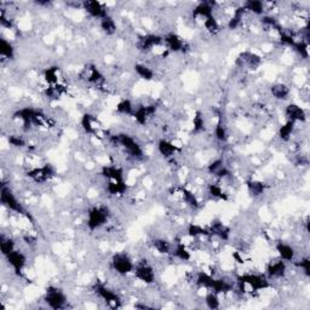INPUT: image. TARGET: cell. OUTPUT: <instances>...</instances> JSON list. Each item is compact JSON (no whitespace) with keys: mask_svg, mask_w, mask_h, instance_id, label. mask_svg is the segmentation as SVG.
Segmentation results:
<instances>
[{"mask_svg":"<svg viewBox=\"0 0 310 310\" xmlns=\"http://www.w3.org/2000/svg\"><path fill=\"white\" fill-rule=\"evenodd\" d=\"M113 142L119 144L124 150L129 154V156L134 159H143L144 152H143L141 144L136 141L132 136L127 134H119L112 137Z\"/></svg>","mask_w":310,"mask_h":310,"instance_id":"cell-1","label":"cell"},{"mask_svg":"<svg viewBox=\"0 0 310 310\" xmlns=\"http://www.w3.org/2000/svg\"><path fill=\"white\" fill-rule=\"evenodd\" d=\"M109 218V211L105 206H94L87 211L86 224L91 232L105 226Z\"/></svg>","mask_w":310,"mask_h":310,"instance_id":"cell-2","label":"cell"},{"mask_svg":"<svg viewBox=\"0 0 310 310\" xmlns=\"http://www.w3.org/2000/svg\"><path fill=\"white\" fill-rule=\"evenodd\" d=\"M110 264H112L114 272L118 275H121V276H125V275L134 273L135 267H136L134 259L126 252H116L112 257Z\"/></svg>","mask_w":310,"mask_h":310,"instance_id":"cell-3","label":"cell"},{"mask_svg":"<svg viewBox=\"0 0 310 310\" xmlns=\"http://www.w3.org/2000/svg\"><path fill=\"white\" fill-rule=\"evenodd\" d=\"M44 301L49 308L55 310L65 309L68 307V298L66 293L61 288L55 287V286H50L46 288Z\"/></svg>","mask_w":310,"mask_h":310,"instance_id":"cell-4","label":"cell"},{"mask_svg":"<svg viewBox=\"0 0 310 310\" xmlns=\"http://www.w3.org/2000/svg\"><path fill=\"white\" fill-rule=\"evenodd\" d=\"M0 201H1L2 206L6 207L7 210L16 212L18 214H25V216H28L26 213V210L23 208L22 204L20 203L17 197L14 194V192L11 190V188L7 187L6 184H1V189H0Z\"/></svg>","mask_w":310,"mask_h":310,"instance_id":"cell-5","label":"cell"},{"mask_svg":"<svg viewBox=\"0 0 310 310\" xmlns=\"http://www.w3.org/2000/svg\"><path fill=\"white\" fill-rule=\"evenodd\" d=\"M135 277H136L138 281H141L145 285H152L155 282L156 280V274L155 270L150 264L145 263V262H138L135 267L134 270Z\"/></svg>","mask_w":310,"mask_h":310,"instance_id":"cell-6","label":"cell"},{"mask_svg":"<svg viewBox=\"0 0 310 310\" xmlns=\"http://www.w3.org/2000/svg\"><path fill=\"white\" fill-rule=\"evenodd\" d=\"M95 292L110 308H119L120 307V297L116 295L113 290H110L109 287L103 285V283H97L96 287H95Z\"/></svg>","mask_w":310,"mask_h":310,"instance_id":"cell-7","label":"cell"},{"mask_svg":"<svg viewBox=\"0 0 310 310\" xmlns=\"http://www.w3.org/2000/svg\"><path fill=\"white\" fill-rule=\"evenodd\" d=\"M164 44V36L158 35V34H145V35L139 36L138 47L139 51L143 52H152L156 47L161 46Z\"/></svg>","mask_w":310,"mask_h":310,"instance_id":"cell-8","label":"cell"},{"mask_svg":"<svg viewBox=\"0 0 310 310\" xmlns=\"http://www.w3.org/2000/svg\"><path fill=\"white\" fill-rule=\"evenodd\" d=\"M83 9L85 11L89 14L90 17L92 18H97V20H102L105 16H108V9L103 2L96 1V0H87V1H84L83 4Z\"/></svg>","mask_w":310,"mask_h":310,"instance_id":"cell-9","label":"cell"},{"mask_svg":"<svg viewBox=\"0 0 310 310\" xmlns=\"http://www.w3.org/2000/svg\"><path fill=\"white\" fill-rule=\"evenodd\" d=\"M5 258H6L7 263L11 266V268L14 269V272L17 273L18 275L22 274L23 269L27 266V256L22 251L16 250V248L11 253L5 256Z\"/></svg>","mask_w":310,"mask_h":310,"instance_id":"cell-10","label":"cell"},{"mask_svg":"<svg viewBox=\"0 0 310 310\" xmlns=\"http://www.w3.org/2000/svg\"><path fill=\"white\" fill-rule=\"evenodd\" d=\"M165 49L171 52H184L187 50V42L181 35L176 33H169L164 36Z\"/></svg>","mask_w":310,"mask_h":310,"instance_id":"cell-11","label":"cell"},{"mask_svg":"<svg viewBox=\"0 0 310 310\" xmlns=\"http://www.w3.org/2000/svg\"><path fill=\"white\" fill-rule=\"evenodd\" d=\"M207 171L212 176L218 179H222V181L232 177V172L228 169L226 161L223 159H216V160L212 161L210 165L207 166Z\"/></svg>","mask_w":310,"mask_h":310,"instance_id":"cell-12","label":"cell"},{"mask_svg":"<svg viewBox=\"0 0 310 310\" xmlns=\"http://www.w3.org/2000/svg\"><path fill=\"white\" fill-rule=\"evenodd\" d=\"M238 66L246 68V69H257L262 63V57L254 54L252 51H245L240 54V56L237 60Z\"/></svg>","mask_w":310,"mask_h":310,"instance_id":"cell-13","label":"cell"},{"mask_svg":"<svg viewBox=\"0 0 310 310\" xmlns=\"http://www.w3.org/2000/svg\"><path fill=\"white\" fill-rule=\"evenodd\" d=\"M285 116L287 121H292V123H306L308 116H307L306 110L301 107V105L296 104V103H290L287 107L285 108Z\"/></svg>","mask_w":310,"mask_h":310,"instance_id":"cell-14","label":"cell"},{"mask_svg":"<svg viewBox=\"0 0 310 310\" xmlns=\"http://www.w3.org/2000/svg\"><path fill=\"white\" fill-rule=\"evenodd\" d=\"M267 277L269 280L272 279H281L286 275V272H287V266H286V262L282 261V259H275V261H272L267 266Z\"/></svg>","mask_w":310,"mask_h":310,"instance_id":"cell-15","label":"cell"},{"mask_svg":"<svg viewBox=\"0 0 310 310\" xmlns=\"http://www.w3.org/2000/svg\"><path fill=\"white\" fill-rule=\"evenodd\" d=\"M275 250H276L279 258L285 261L286 263H291V262L296 261V250L291 243L283 242V241H277L275 245Z\"/></svg>","mask_w":310,"mask_h":310,"instance_id":"cell-16","label":"cell"},{"mask_svg":"<svg viewBox=\"0 0 310 310\" xmlns=\"http://www.w3.org/2000/svg\"><path fill=\"white\" fill-rule=\"evenodd\" d=\"M28 176L31 178H33L36 183H44V182L49 181L52 176H54V170L51 166L47 164V165L41 166V168H36L31 170L28 172Z\"/></svg>","mask_w":310,"mask_h":310,"instance_id":"cell-17","label":"cell"},{"mask_svg":"<svg viewBox=\"0 0 310 310\" xmlns=\"http://www.w3.org/2000/svg\"><path fill=\"white\" fill-rule=\"evenodd\" d=\"M208 230H210L211 237L218 238L219 240L228 241L230 239V229L223 222L213 221L208 227Z\"/></svg>","mask_w":310,"mask_h":310,"instance_id":"cell-18","label":"cell"},{"mask_svg":"<svg viewBox=\"0 0 310 310\" xmlns=\"http://www.w3.org/2000/svg\"><path fill=\"white\" fill-rule=\"evenodd\" d=\"M158 152L159 154L163 155L165 159H171L173 158L174 154L178 152H181V148L177 147L176 144H174L173 142L169 141V139H160V141L158 142Z\"/></svg>","mask_w":310,"mask_h":310,"instance_id":"cell-19","label":"cell"},{"mask_svg":"<svg viewBox=\"0 0 310 310\" xmlns=\"http://www.w3.org/2000/svg\"><path fill=\"white\" fill-rule=\"evenodd\" d=\"M80 125H81V129L84 130L85 134L91 135V136H95V135L99 134V130H100L99 120H97L94 115H91V114H89V113L84 114L83 118H81Z\"/></svg>","mask_w":310,"mask_h":310,"instance_id":"cell-20","label":"cell"},{"mask_svg":"<svg viewBox=\"0 0 310 310\" xmlns=\"http://www.w3.org/2000/svg\"><path fill=\"white\" fill-rule=\"evenodd\" d=\"M127 190V185L125 181H115V179H107L105 184V192L112 197H119L124 195Z\"/></svg>","mask_w":310,"mask_h":310,"instance_id":"cell-21","label":"cell"},{"mask_svg":"<svg viewBox=\"0 0 310 310\" xmlns=\"http://www.w3.org/2000/svg\"><path fill=\"white\" fill-rule=\"evenodd\" d=\"M270 95L273 96V99L277 101H286L290 97L291 89L288 87V85L283 83H276L270 86Z\"/></svg>","mask_w":310,"mask_h":310,"instance_id":"cell-22","label":"cell"},{"mask_svg":"<svg viewBox=\"0 0 310 310\" xmlns=\"http://www.w3.org/2000/svg\"><path fill=\"white\" fill-rule=\"evenodd\" d=\"M102 174L105 179H115V181H125L124 178V170L120 166L112 165L104 166L102 169Z\"/></svg>","mask_w":310,"mask_h":310,"instance_id":"cell-23","label":"cell"},{"mask_svg":"<svg viewBox=\"0 0 310 310\" xmlns=\"http://www.w3.org/2000/svg\"><path fill=\"white\" fill-rule=\"evenodd\" d=\"M134 70L139 78L145 81H152L155 78V71L152 69V67L144 65V63H136L134 66Z\"/></svg>","mask_w":310,"mask_h":310,"instance_id":"cell-24","label":"cell"},{"mask_svg":"<svg viewBox=\"0 0 310 310\" xmlns=\"http://www.w3.org/2000/svg\"><path fill=\"white\" fill-rule=\"evenodd\" d=\"M152 246L153 248L160 254H172V250H173V246L172 243L166 239L163 238H156V239L152 240Z\"/></svg>","mask_w":310,"mask_h":310,"instance_id":"cell-25","label":"cell"},{"mask_svg":"<svg viewBox=\"0 0 310 310\" xmlns=\"http://www.w3.org/2000/svg\"><path fill=\"white\" fill-rule=\"evenodd\" d=\"M242 6L247 12H252L253 15L257 16H263L264 11L267 10L266 2L259 1V0H248L245 4H242Z\"/></svg>","mask_w":310,"mask_h":310,"instance_id":"cell-26","label":"cell"},{"mask_svg":"<svg viewBox=\"0 0 310 310\" xmlns=\"http://www.w3.org/2000/svg\"><path fill=\"white\" fill-rule=\"evenodd\" d=\"M172 256L176 257L177 259L183 261V262H188L192 259L190 251L188 250L187 245H185L184 242H182V241H179V242L176 243V246H174L173 250H172Z\"/></svg>","mask_w":310,"mask_h":310,"instance_id":"cell-27","label":"cell"},{"mask_svg":"<svg viewBox=\"0 0 310 310\" xmlns=\"http://www.w3.org/2000/svg\"><path fill=\"white\" fill-rule=\"evenodd\" d=\"M246 185H247L248 194L253 198L262 197L264 194V192H266V183L257 181V179H251V181H248L246 183Z\"/></svg>","mask_w":310,"mask_h":310,"instance_id":"cell-28","label":"cell"},{"mask_svg":"<svg viewBox=\"0 0 310 310\" xmlns=\"http://www.w3.org/2000/svg\"><path fill=\"white\" fill-rule=\"evenodd\" d=\"M0 56L2 60H14L15 57V49L14 45L11 44L7 39H0Z\"/></svg>","mask_w":310,"mask_h":310,"instance_id":"cell-29","label":"cell"},{"mask_svg":"<svg viewBox=\"0 0 310 310\" xmlns=\"http://www.w3.org/2000/svg\"><path fill=\"white\" fill-rule=\"evenodd\" d=\"M295 130H296V124L292 123V121L286 120V123L280 126L277 136H279V138L281 139V141L288 142L291 139V137L293 136V134H295Z\"/></svg>","mask_w":310,"mask_h":310,"instance_id":"cell-30","label":"cell"},{"mask_svg":"<svg viewBox=\"0 0 310 310\" xmlns=\"http://www.w3.org/2000/svg\"><path fill=\"white\" fill-rule=\"evenodd\" d=\"M100 28L107 35H113L116 32V22L110 15L105 16L104 18L100 21Z\"/></svg>","mask_w":310,"mask_h":310,"instance_id":"cell-31","label":"cell"},{"mask_svg":"<svg viewBox=\"0 0 310 310\" xmlns=\"http://www.w3.org/2000/svg\"><path fill=\"white\" fill-rule=\"evenodd\" d=\"M214 138L217 139L218 142L221 143H224L228 141V130H227V126L226 124L223 123V119H222V116H219L218 118V121H217L216 126H214Z\"/></svg>","mask_w":310,"mask_h":310,"instance_id":"cell-32","label":"cell"},{"mask_svg":"<svg viewBox=\"0 0 310 310\" xmlns=\"http://www.w3.org/2000/svg\"><path fill=\"white\" fill-rule=\"evenodd\" d=\"M179 195H181L182 200H183L188 206H190V207L198 208L199 206H200L199 205V200H198L197 195H195L192 190L188 189V188L182 187L181 192H179Z\"/></svg>","mask_w":310,"mask_h":310,"instance_id":"cell-33","label":"cell"},{"mask_svg":"<svg viewBox=\"0 0 310 310\" xmlns=\"http://www.w3.org/2000/svg\"><path fill=\"white\" fill-rule=\"evenodd\" d=\"M135 108L136 107H135V104L131 102V101L124 99V100H121L118 104H116V112H118L119 114H121V115L132 116L134 115Z\"/></svg>","mask_w":310,"mask_h":310,"instance_id":"cell-34","label":"cell"},{"mask_svg":"<svg viewBox=\"0 0 310 310\" xmlns=\"http://www.w3.org/2000/svg\"><path fill=\"white\" fill-rule=\"evenodd\" d=\"M58 79H60V68L58 67H50L44 71V80L49 86L58 85Z\"/></svg>","mask_w":310,"mask_h":310,"instance_id":"cell-35","label":"cell"},{"mask_svg":"<svg viewBox=\"0 0 310 310\" xmlns=\"http://www.w3.org/2000/svg\"><path fill=\"white\" fill-rule=\"evenodd\" d=\"M16 248L15 246V241L12 238L6 237L5 234H1V238H0V250H1L2 256H7L9 253H11Z\"/></svg>","mask_w":310,"mask_h":310,"instance_id":"cell-36","label":"cell"},{"mask_svg":"<svg viewBox=\"0 0 310 310\" xmlns=\"http://www.w3.org/2000/svg\"><path fill=\"white\" fill-rule=\"evenodd\" d=\"M206 127V119L203 112L198 110L195 113L194 118H193V132L194 134H201V132L205 131Z\"/></svg>","mask_w":310,"mask_h":310,"instance_id":"cell-37","label":"cell"},{"mask_svg":"<svg viewBox=\"0 0 310 310\" xmlns=\"http://www.w3.org/2000/svg\"><path fill=\"white\" fill-rule=\"evenodd\" d=\"M207 192L212 198L217 199V200H227L228 199L226 190L222 188V185H219V183L208 184Z\"/></svg>","mask_w":310,"mask_h":310,"instance_id":"cell-38","label":"cell"},{"mask_svg":"<svg viewBox=\"0 0 310 310\" xmlns=\"http://www.w3.org/2000/svg\"><path fill=\"white\" fill-rule=\"evenodd\" d=\"M205 304L208 309L216 310L221 308V299H219L218 293L213 291H207L205 296Z\"/></svg>","mask_w":310,"mask_h":310,"instance_id":"cell-39","label":"cell"},{"mask_svg":"<svg viewBox=\"0 0 310 310\" xmlns=\"http://www.w3.org/2000/svg\"><path fill=\"white\" fill-rule=\"evenodd\" d=\"M7 142H9L10 145H12L15 148H25L27 145V141L21 135H10L7 137Z\"/></svg>","mask_w":310,"mask_h":310,"instance_id":"cell-40","label":"cell"},{"mask_svg":"<svg viewBox=\"0 0 310 310\" xmlns=\"http://www.w3.org/2000/svg\"><path fill=\"white\" fill-rule=\"evenodd\" d=\"M295 264H296V267H298V268L304 273V275H306V276H309L310 275V261H309L308 257H303V258H301L299 261H297Z\"/></svg>","mask_w":310,"mask_h":310,"instance_id":"cell-41","label":"cell"}]
</instances>
